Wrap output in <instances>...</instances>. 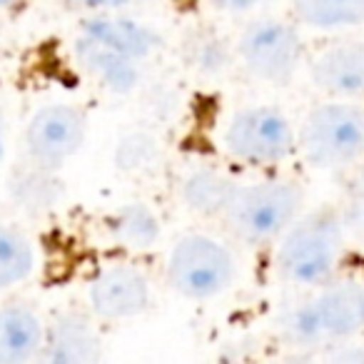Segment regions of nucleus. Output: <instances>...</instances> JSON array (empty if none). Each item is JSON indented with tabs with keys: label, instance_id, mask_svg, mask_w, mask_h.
Segmentation results:
<instances>
[{
	"label": "nucleus",
	"instance_id": "nucleus-21",
	"mask_svg": "<svg viewBox=\"0 0 364 364\" xmlns=\"http://www.w3.org/2000/svg\"><path fill=\"white\" fill-rule=\"evenodd\" d=\"M65 3L82 8L87 13H110V11H127V8L137 6L142 0H65Z\"/></svg>",
	"mask_w": 364,
	"mask_h": 364
},
{
	"label": "nucleus",
	"instance_id": "nucleus-9",
	"mask_svg": "<svg viewBox=\"0 0 364 364\" xmlns=\"http://www.w3.org/2000/svg\"><path fill=\"white\" fill-rule=\"evenodd\" d=\"M152 279L145 267L132 259L107 262L87 279L85 302L97 319L125 322L142 317L152 307Z\"/></svg>",
	"mask_w": 364,
	"mask_h": 364
},
{
	"label": "nucleus",
	"instance_id": "nucleus-6",
	"mask_svg": "<svg viewBox=\"0 0 364 364\" xmlns=\"http://www.w3.org/2000/svg\"><path fill=\"white\" fill-rule=\"evenodd\" d=\"M297 150L314 170L352 167L364 157V107L342 97L314 105L297 130Z\"/></svg>",
	"mask_w": 364,
	"mask_h": 364
},
{
	"label": "nucleus",
	"instance_id": "nucleus-7",
	"mask_svg": "<svg viewBox=\"0 0 364 364\" xmlns=\"http://www.w3.org/2000/svg\"><path fill=\"white\" fill-rule=\"evenodd\" d=\"M220 142L240 165L274 167L297 150V130L279 107L245 105L225 117Z\"/></svg>",
	"mask_w": 364,
	"mask_h": 364
},
{
	"label": "nucleus",
	"instance_id": "nucleus-13",
	"mask_svg": "<svg viewBox=\"0 0 364 364\" xmlns=\"http://www.w3.org/2000/svg\"><path fill=\"white\" fill-rule=\"evenodd\" d=\"M46 319L31 304L0 307V364H26L43 357Z\"/></svg>",
	"mask_w": 364,
	"mask_h": 364
},
{
	"label": "nucleus",
	"instance_id": "nucleus-18",
	"mask_svg": "<svg viewBox=\"0 0 364 364\" xmlns=\"http://www.w3.org/2000/svg\"><path fill=\"white\" fill-rule=\"evenodd\" d=\"M292 11L312 31H344L364 23V0H292Z\"/></svg>",
	"mask_w": 364,
	"mask_h": 364
},
{
	"label": "nucleus",
	"instance_id": "nucleus-10",
	"mask_svg": "<svg viewBox=\"0 0 364 364\" xmlns=\"http://www.w3.org/2000/svg\"><path fill=\"white\" fill-rule=\"evenodd\" d=\"M87 137V117L73 102H48L38 107L26 125V155L31 162L60 170L82 150Z\"/></svg>",
	"mask_w": 364,
	"mask_h": 364
},
{
	"label": "nucleus",
	"instance_id": "nucleus-19",
	"mask_svg": "<svg viewBox=\"0 0 364 364\" xmlns=\"http://www.w3.org/2000/svg\"><path fill=\"white\" fill-rule=\"evenodd\" d=\"M235 55L237 53H232L228 41L215 33H198L188 43V63L203 77H223L232 65Z\"/></svg>",
	"mask_w": 364,
	"mask_h": 364
},
{
	"label": "nucleus",
	"instance_id": "nucleus-20",
	"mask_svg": "<svg viewBox=\"0 0 364 364\" xmlns=\"http://www.w3.org/2000/svg\"><path fill=\"white\" fill-rule=\"evenodd\" d=\"M160 142L147 132H130L115 147V165L125 172L150 170L152 162L160 155Z\"/></svg>",
	"mask_w": 364,
	"mask_h": 364
},
{
	"label": "nucleus",
	"instance_id": "nucleus-12",
	"mask_svg": "<svg viewBox=\"0 0 364 364\" xmlns=\"http://www.w3.org/2000/svg\"><path fill=\"white\" fill-rule=\"evenodd\" d=\"M309 77L327 97L354 100L364 95V43H337L309 60Z\"/></svg>",
	"mask_w": 364,
	"mask_h": 364
},
{
	"label": "nucleus",
	"instance_id": "nucleus-2",
	"mask_svg": "<svg viewBox=\"0 0 364 364\" xmlns=\"http://www.w3.org/2000/svg\"><path fill=\"white\" fill-rule=\"evenodd\" d=\"M302 188L284 177L237 182L223 223L237 242L264 247L287 232L289 225L302 215Z\"/></svg>",
	"mask_w": 364,
	"mask_h": 364
},
{
	"label": "nucleus",
	"instance_id": "nucleus-14",
	"mask_svg": "<svg viewBox=\"0 0 364 364\" xmlns=\"http://www.w3.org/2000/svg\"><path fill=\"white\" fill-rule=\"evenodd\" d=\"M105 232L122 252L145 255L160 242L162 220L147 203L132 200V203H122L112 213H107Z\"/></svg>",
	"mask_w": 364,
	"mask_h": 364
},
{
	"label": "nucleus",
	"instance_id": "nucleus-3",
	"mask_svg": "<svg viewBox=\"0 0 364 364\" xmlns=\"http://www.w3.org/2000/svg\"><path fill=\"white\" fill-rule=\"evenodd\" d=\"M237 277V257L228 240L193 230L172 240L165 255V282L190 302H210L228 292Z\"/></svg>",
	"mask_w": 364,
	"mask_h": 364
},
{
	"label": "nucleus",
	"instance_id": "nucleus-1",
	"mask_svg": "<svg viewBox=\"0 0 364 364\" xmlns=\"http://www.w3.org/2000/svg\"><path fill=\"white\" fill-rule=\"evenodd\" d=\"M160 48V33L125 11L90 13L73 38L77 68L110 95L135 92Z\"/></svg>",
	"mask_w": 364,
	"mask_h": 364
},
{
	"label": "nucleus",
	"instance_id": "nucleus-8",
	"mask_svg": "<svg viewBox=\"0 0 364 364\" xmlns=\"http://www.w3.org/2000/svg\"><path fill=\"white\" fill-rule=\"evenodd\" d=\"M235 53L245 73L267 85H287L304 60L299 31L277 18L255 21L245 28Z\"/></svg>",
	"mask_w": 364,
	"mask_h": 364
},
{
	"label": "nucleus",
	"instance_id": "nucleus-4",
	"mask_svg": "<svg viewBox=\"0 0 364 364\" xmlns=\"http://www.w3.org/2000/svg\"><path fill=\"white\" fill-rule=\"evenodd\" d=\"M274 245L279 277L297 287H317L337 272L344 250V225L332 210L299 215Z\"/></svg>",
	"mask_w": 364,
	"mask_h": 364
},
{
	"label": "nucleus",
	"instance_id": "nucleus-24",
	"mask_svg": "<svg viewBox=\"0 0 364 364\" xmlns=\"http://www.w3.org/2000/svg\"><path fill=\"white\" fill-rule=\"evenodd\" d=\"M3 155H6V140H3V125H0V162H3Z\"/></svg>",
	"mask_w": 364,
	"mask_h": 364
},
{
	"label": "nucleus",
	"instance_id": "nucleus-23",
	"mask_svg": "<svg viewBox=\"0 0 364 364\" xmlns=\"http://www.w3.org/2000/svg\"><path fill=\"white\" fill-rule=\"evenodd\" d=\"M21 0H0V11H8V8H13V6H18Z\"/></svg>",
	"mask_w": 364,
	"mask_h": 364
},
{
	"label": "nucleus",
	"instance_id": "nucleus-16",
	"mask_svg": "<svg viewBox=\"0 0 364 364\" xmlns=\"http://www.w3.org/2000/svg\"><path fill=\"white\" fill-rule=\"evenodd\" d=\"M8 193L18 210L31 215L50 213L63 200V182L58 180V170L41 167L28 160V167L18 170L8 182Z\"/></svg>",
	"mask_w": 364,
	"mask_h": 364
},
{
	"label": "nucleus",
	"instance_id": "nucleus-5",
	"mask_svg": "<svg viewBox=\"0 0 364 364\" xmlns=\"http://www.w3.org/2000/svg\"><path fill=\"white\" fill-rule=\"evenodd\" d=\"M284 332L297 344H322L357 337L364 332V279L329 277L317 292L289 309Z\"/></svg>",
	"mask_w": 364,
	"mask_h": 364
},
{
	"label": "nucleus",
	"instance_id": "nucleus-17",
	"mask_svg": "<svg viewBox=\"0 0 364 364\" xmlns=\"http://www.w3.org/2000/svg\"><path fill=\"white\" fill-rule=\"evenodd\" d=\"M38 250L33 237L16 225H0V292H11L33 277Z\"/></svg>",
	"mask_w": 364,
	"mask_h": 364
},
{
	"label": "nucleus",
	"instance_id": "nucleus-11",
	"mask_svg": "<svg viewBox=\"0 0 364 364\" xmlns=\"http://www.w3.org/2000/svg\"><path fill=\"white\" fill-rule=\"evenodd\" d=\"M102 357V337L95 327V314L87 309H63L46 322L43 362L92 364Z\"/></svg>",
	"mask_w": 364,
	"mask_h": 364
},
{
	"label": "nucleus",
	"instance_id": "nucleus-15",
	"mask_svg": "<svg viewBox=\"0 0 364 364\" xmlns=\"http://www.w3.org/2000/svg\"><path fill=\"white\" fill-rule=\"evenodd\" d=\"M235 185H237V180H232L220 167L198 165L182 177L180 198L185 208L198 218L223 220L230 198L235 193Z\"/></svg>",
	"mask_w": 364,
	"mask_h": 364
},
{
	"label": "nucleus",
	"instance_id": "nucleus-22",
	"mask_svg": "<svg viewBox=\"0 0 364 364\" xmlns=\"http://www.w3.org/2000/svg\"><path fill=\"white\" fill-rule=\"evenodd\" d=\"M262 0H210V6L220 13L228 16H240V13H250L252 8H257Z\"/></svg>",
	"mask_w": 364,
	"mask_h": 364
}]
</instances>
